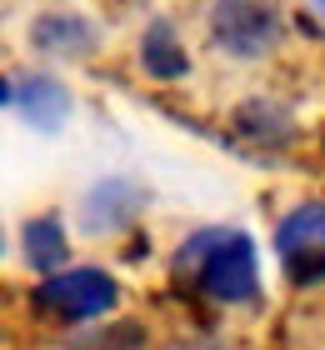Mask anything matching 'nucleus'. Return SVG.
Instances as JSON below:
<instances>
[{
    "label": "nucleus",
    "instance_id": "f03ea898",
    "mask_svg": "<svg viewBox=\"0 0 325 350\" xmlns=\"http://www.w3.org/2000/svg\"><path fill=\"white\" fill-rule=\"evenodd\" d=\"M36 306L55 321H90L116 306V280L101 270H60L36 291Z\"/></svg>",
    "mask_w": 325,
    "mask_h": 350
},
{
    "label": "nucleus",
    "instance_id": "20e7f679",
    "mask_svg": "<svg viewBox=\"0 0 325 350\" xmlns=\"http://www.w3.org/2000/svg\"><path fill=\"white\" fill-rule=\"evenodd\" d=\"M216 36L240 55H255L275 40V10L265 0H220L216 5Z\"/></svg>",
    "mask_w": 325,
    "mask_h": 350
},
{
    "label": "nucleus",
    "instance_id": "f257e3e1",
    "mask_svg": "<svg viewBox=\"0 0 325 350\" xmlns=\"http://www.w3.org/2000/svg\"><path fill=\"white\" fill-rule=\"evenodd\" d=\"M175 270L195 280L210 300H250L255 295V245L240 230H205L181 245Z\"/></svg>",
    "mask_w": 325,
    "mask_h": 350
},
{
    "label": "nucleus",
    "instance_id": "0eeeda50",
    "mask_svg": "<svg viewBox=\"0 0 325 350\" xmlns=\"http://www.w3.org/2000/svg\"><path fill=\"white\" fill-rule=\"evenodd\" d=\"M25 256H30V265H40V270L65 265V235H60L55 220H36V226H25Z\"/></svg>",
    "mask_w": 325,
    "mask_h": 350
},
{
    "label": "nucleus",
    "instance_id": "39448f33",
    "mask_svg": "<svg viewBox=\"0 0 325 350\" xmlns=\"http://www.w3.org/2000/svg\"><path fill=\"white\" fill-rule=\"evenodd\" d=\"M65 90L55 85V81H30L25 90H21V110H25V120H36L40 131H55V125L65 120Z\"/></svg>",
    "mask_w": 325,
    "mask_h": 350
},
{
    "label": "nucleus",
    "instance_id": "7ed1b4c3",
    "mask_svg": "<svg viewBox=\"0 0 325 350\" xmlns=\"http://www.w3.org/2000/svg\"><path fill=\"white\" fill-rule=\"evenodd\" d=\"M281 265L296 285H320L325 280V205H300L285 215L281 235H275Z\"/></svg>",
    "mask_w": 325,
    "mask_h": 350
},
{
    "label": "nucleus",
    "instance_id": "423d86ee",
    "mask_svg": "<svg viewBox=\"0 0 325 350\" xmlns=\"http://www.w3.org/2000/svg\"><path fill=\"white\" fill-rule=\"evenodd\" d=\"M140 55H145V66H151V75H160V81H175V75L185 70V51L175 45V30H170L166 21L151 25V36H145Z\"/></svg>",
    "mask_w": 325,
    "mask_h": 350
},
{
    "label": "nucleus",
    "instance_id": "6e6552de",
    "mask_svg": "<svg viewBox=\"0 0 325 350\" xmlns=\"http://www.w3.org/2000/svg\"><path fill=\"white\" fill-rule=\"evenodd\" d=\"M5 100H10V85H5V81H0V105H5Z\"/></svg>",
    "mask_w": 325,
    "mask_h": 350
}]
</instances>
